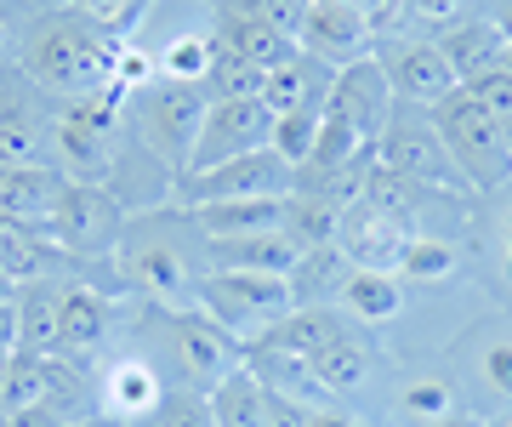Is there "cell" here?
<instances>
[{
  "mask_svg": "<svg viewBox=\"0 0 512 427\" xmlns=\"http://www.w3.org/2000/svg\"><path fill=\"white\" fill-rule=\"evenodd\" d=\"M114 63H120V40H109L103 29L80 18V12H52V18L35 29V40L23 46V75L29 86L52 97H97L114 86Z\"/></svg>",
  "mask_w": 512,
  "mask_h": 427,
  "instance_id": "6da1fadb",
  "label": "cell"
},
{
  "mask_svg": "<svg viewBox=\"0 0 512 427\" xmlns=\"http://www.w3.org/2000/svg\"><path fill=\"white\" fill-rule=\"evenodd\" d=\"M427 120L439 131V143L450 149L456 171L467 177V188H507L512 183V137L501 131V120H495L467 86L439 97V103L427 109Z\"/></svg>",
  "mask_w": 512,
  "mask_h": 427,
  "instance_id": "7a4b0ae2",
  "label": "cell"
},
{
  "mask_svg": "<svg viewBox=\"0 0 512 427\" xmlns=\"http://www.w3.org/2000/svg\"><path fill=\"white\" fill-rule=\"evenodd\" d=\"M194 308H205L228 336L251 342V336L274 331L296 302H291V285L274 274H222V268H205L194 279Z\"/></svg>",
  "mask_w": 512,
  "mask_h": 427,
  "instance_id": "3957f363",
  "label": "cell"
},
{
  "mask_svg": "<svg viewBox=\"0 0 512 427\" xmlns=\"http://www.w3.org/2000/svg\"><path fill=\"white\" fill-rule=\"evenodd\" d=\"M205 114H211L205 86H188V80H154V86L143 92V109H137V131H143L148 154L171 160V171L183 177L188 160H194V143H200Z\"/></svg>",
  "mask_w": 512,
  "mask_h": 427,
  "instance_id": "277c9868",
  "label": "cell"
},
{
  "mask_svg": "<svg viewBox=\"0 0 512 427\" xmlns=\"http://www.w3.org/2000/svg\"><path fill=\"white\" fill-rule=\"evenodd\" d=\"M165 348H171V371L194 393H211L222 376H234L245 365V342L222 331L205 308H171L165 314Z\"/></svg>",
  "mask_w": 512,
  "mask_h": 427,
  "instance_id": "5b68a950",
  "label": "cell"
},
{
  "mask_svg": "<svg viewBox=\"0 0 512 427\" xmlns=\"http://www.w3.org/2000/svg\"><path fill=\"white\" fill-rule=\"evenodd\" d=\"M291 183H296V166H285L274 149H256L228 160V166L177 177V200H183V211H200V205H217V200H285Z\"/></svg>",
  "mask_w": 512,
  "mask_h": 427,
  "instance_id": "8992f818",
  "label": "cell"
},
{
  "mask_svg": "<svg viewBox=\"0 0 512 427\" xmlns=\"http://www.w3.org/2000/svg\"><path fill=\"white\" fill-rule=\"evenodd\" d=\"M416 245V228H410V211L382 200H353L342 211V228H336V251L353 262V268H376V274H393L404 262V251Z\"/></svg>",
  "mask_w": 512,
  "mask_h": 427,
  "instance_id": "52a82bcc",
  "label": "cell"
},
{
  "mask_svg": "<svg viewBox=\"0 0 512 427\" xmlns=\"http://www.w3.org/2000/svg\"><path fill=\"white\" fill-rule=\"evenodd\" d=\"M376 166L404 177V183H416V188H467V177L456 171L450 149L439 143L433 120H404V114H393L382 126V137H376Z\"/></svg>",
  "mask_w": 512,
  "mask_h": 427,
  "instance_id": "ba28073f",
  "label": "cell"
},
{
  "mask_svg": "<svg viewBox=\"0 0 512 427\" xmlns=\"http://www.w3.org/2000/svg\"><path fill=\"white\" fill-rule=\"evenodd\" d=\"M46 234H52L69 257L109 251V245H120V234H126L120 200H114L103 183H69L63 200H57V211H52V223H46Z\"/></svg>",
  "mask_w": 512,
  "mask_h": 427,
  "instance_id": "9c48e42d",
  "label": "cell"
},
{
  "mask_svg": "<svg viewBox=\"0 0 512 427\" xmlns=\"http://www.w3.org/2000/svg\"><path fill=\"white\" fill-rule=\"evenodd\" d=\"M268 137H274V109H268L262 97H251V103H211L188 171L228 166V160H239V154L268 149ZM188 171H183V177H188Z\"/></svg>",
  "mask_w": 512,
  "mask_h": 427,
  "instance_id": "30bf717a",
  "label": "cell"
},
{
  "mask_svg": "<svg viewBox=\"0 0 512 427\" xmlns=\"http://www.w3.org/2000/svg\"><path fill=\"white\" fill-rule=\"evenodd\" d=\"M325 114L342 120V126H353L370 149H376L382 126L393 120V80H387L382 57H359V63H348V69H336V86H330Z\"/></svg>",
  "mask_w": 512,
  "mask_h": 427,
  "instance_id": "8fae6325",
  "label": "cell"
},
{
  "mask_svg": "<svg viewBox=\"0 0 512 427\" xmlns=\"http://www.w3.org/2000/svg\"><path fill=\"white\" fill-rule=\"evenodd\" d=\"M308 57L330 63V69H348L359 57H370L376 46V29H370L365 6L359 0H313L308 23H302V40H296Z\"/></svg>",
  "mask_w": 512,
  "mask_h": 427,
  "instance_id": "7c38bea8",
  "label": "cell"
},
{
  "mask_svg": "<svg viewBox=\"0 0 512 427\" xmlns=\"http://www.w3.org/2000/svg\"><path fill=\"white\" fill-rule=\"evenodd\" d=\"M120 274L148 291L154 302H171V308H194V274L177 245L165 240H137V234H120Z\"/></svg>",
  "mask_w": 512,
  "mask_h": 427,
  "instance_id": "4fadbf2b",
  "label": "cell"
},
{
  "mask_svg": "<svg viewBox=\"0 0 512 427\" xmlns=\"http://www.w3.org/2000/svg\"><path fill=\"white\" fill-rule=\"evenodd\" d=\"M382 69H387V80H393V97H399V103H427V109H433L439 97H450L461 86L433 40H399V46H387Z\"/></svg>",
  "mask_w": 512,
  "mask_h": 427,
  "instance_id": "5bb4252c",
  "label": "cell"
},
{
  "mask_svg": "<svg viewBox=\"0 0 512 427\" xmlns=\"http://www.w3.org/2000/svg\"><path fill=\"white\" fill-rule=\"evenodd\" d=\"M330 86H336V69L308 52H296L291 63H279V69L262 75V103L274 114H325Z\"/></svg>",
  "mask_w": 512,
  "mask_h": 427,
  "instance_id": "9a60e30c",
  "label": "cell"
},
{
  "mask_svg": "<svg viewBox=\"0 0 512 427\" xmlns=\"http://www.w3.org/2000/svg\"><path fill=\"white\" fill-rule=\"evenodd\" d=\"M97 399H103V416H114L120 427L126 422L148 427L154 410H160V399H165V382H160V371H154L148 359H120V365H109Z\"/></svg>",
  "mask_w": 512,
  "mask_h": 427,
  "instance_id": "2e32d148",
  "label": "cell"
},
{
  "mask_svg": "<svg viewBox=\"0 0 512 427\" xmlns=\"http://www.w3.org/2000/svg\"><path fill=\"white\" fill-rule=\"evenodd\" d=\"M114 325V302L92 285H63L57 291V353H92Z\"/></svg>",
  "mask_w": 512,
  "mask_h": 427,
  "instance_id": "e0dca14e",
  "label": "cell"
},
{
  "mask_svg": "<svg viewBox=\"0 0 512 427\" xmlns=\"http://www.w3.org/2000/svg\"><path fill=\"white\" fill-rule=\"evenodd\" d=\"M63 188H69V177H57L52 166H6V177H0V211L23 228H46L57 200H63Z\"/></svg>",
  "mask_w": 512,
  "mask_h": 427,
  "instance_id": "ac0fdd59",
  "label": "cell"
},
{
  "mask_svg": "<svg viewBox=\"0 0 512 427\" xmlns=\"http://www.w3.org/2000/svg\"><path fill=\"white\" fill-rule=\"evenodd\" d=\"M433 46L444 52V63H450V75H456L461 86H473L478 75L501 69V57H507V40H501V29H495L490 18H461L456 29L433 35Z\"/></svg>",
  "mask_w": 512,
  "mask_h": 427,
  "instance_id": "d6986e66",
  "label": "cell"
},
{
  "mask_svg": "<svg viewBox=\"0 0 512 427\" xmlns=\"http://www.w3.org/2000/svg\"><path fill=\"white\" fill-rule=\"evenodd\" d=\"M285 200H217L188 217L205 240H251V234H285Z\"/></svg>",
  "mask_w": 512,
  "mask_h": 427,
  "instance_id": "ffe728a7",
  "label": "cell"
},
{
  "mask_svg": "<svg viewBox=\"0 0 512 427\" xmlns=\"http://www.w3.org/2000/svg\"><path fill=\"white\" fill-rule=\"evenodd\" d=\"M296 251L285 234H251V240H205V268L222 274H274L285 279L296 268Z\"/></svg>",
  "mask_w": 512,
  "mask_h": 427,
  "instance_id": "44dd1931",
  "label": "cell"
},
{
  "mask_svg": "<svg viewBox=\"0 0 512 427\" xmlns=\"http://www.w3.org/2000/svg\"><path fill=\"white\" fill-rule=\"evenodd\" d=\"M217 52H228V57H239V63H251V69H279V63H291L302 46H296L291 35H279V29H268V23H256V18H234V12H222V23H217Z\"/></svg>",
  "mask_w": 512,
  "mask_h": 427,
  "instance_id": "7402d4cb",
  "label": "cell"
},
{
  "mask_svg": "<svg viewBox=\"0 0 512 427\" xmlns=\"http://www.w3.org/2000/svg\"><path fill=\"white\" fill-rule=\"evenodd\" d=\"M348 274H353V262L342 257L336 245H313V251H302V257H296V268L285 274V285H291L296 308H325L330 297L342 302Z\"/></svg>",
  "mask_w": 512,
  "mask_h": 427,
  "instance_id": "603a6c76",
  "label": "cell"
},
{
  "mask_svg": "<svg viewBox=\"0 0 512 427\" xmlns=\"http://www.w3.org/2000/svg\"><path fill=\"white\" fill-rule=\"evenodd\" d=\"M348 331V319L336 314V308H291V314L279 319L274 331L256 336V348H274V353H291V359H313V353L325 348L330 336Z\"/></svg>",
  "mask_w": 512,
  "mask_h": 427,
  "instance_id": "cb8c5ba5",
  "label": "cell"
},
{
  "mask_svg": "<svg viewBox=\"0 0 512 427\" xmlns=\"http://www.w3.org/2000/svg\"><path fill=\"white\" fill-rule=\"evenodd\" d=\"M211 416L217 427H268V382H256V371L239 365L211 388Z\"/></svg>",
  "mask_w": 512,
  "mask_h": 427,
  "instance_id": "d4e9b609",
  "label": "cell"
},
{
  "mask_svg": "<svg viewBox=\"0 0 512 427\" xmlns=\"http://www.w3.org/2000/svg\"><path fill=\"white\" fill-rule=\"evenodd\" d=\"M308 371H313V382L325 393H353V388H365V376H370V353H365V342L353 331H342V336H330L325 348L308 359Z\"/></svg>",
  "mask_w": 512,
  "mask_h": 427,
  "instance_id": "484cf974",
  "label": "cell"
},
{
  "mask_svg": "<svg viewBox=\"0 0 512 427\" xmlns=\"http://www.w3.org/2000/svg\"><path fill=\"white\" fill-rule=\"evenodd\" d=\"M57 291L63 285H18V353H57Z\"/></svg>",
  "mask_w": 512,
  "mask_h": 427,
  "instance_id": "4316f807",
  "label": "cell"
},
{
  "mask_svg": "<svg viewBox=\"0 0 512 427\" xmlns=\"http://www.w3.org/2000/svg\"><path fill=\"white\" fill-rule=\"evenodd\" d=\"M399 302H404V291H399V279H393V274H376V268H353V274H348L342 308H348V314H359L365 325L393 319V314H399Z\"/></svg>",
  "mask_w": 512,
  "mask_h": 427,
  "instance_id": "83f0119b",
  "label": "cell"
},
{
  "mask_svg": "<svg viewBox=\"0 0 512 427\" xmlns=\"http://www.w3.org/2000/svg\"><path fill=\"white\" fill-rule=\"evenodd\" d=\"M46 359L35 353H12V365H6V382H0V410L12 416V410H29V405H46Z\"/></svg>",
  "mask_w": 512,
  "mask_h": 427,
  "instance_id": "f1b7e54d",
  "label": "cell"
},
{
  "mask_svg": "<svg viewBox=\"0 0 512 427\" xmlns=\"http://www.w3.org/2000/svg\"><path fill=\"white\" fill-rule=\"evenodd\" d=\"M200 86H205L211 103H251V97H262V69H251V63L217 52L211 57V75H205Z\"/></svg>",
  "mask_w": 512,
  "mask_h": 427,
  "instance_id": "f546056e",
  "label": "cell"
},
{
  "mask_svg": "<svg viewBox=\"0 0 512 427\" xmlns=\"http://www.w3.org/2000/svg\"><path fill=\"white\" fill-rule=\"evenodd\" d=\"M217 12H234V18H256L279 29V35L302 40V23H308L313 0H217Z\"/></svg>",
  "mask_w": 512,
  "mask_h": 427,
  "instance_id": "4dcf8cb0",
  "label": "cell"
},
{
  "mask_svg": "<svg viewBox=\"0 0 512 427\" xmlns=\"http://www.w3.org/2000/svg\"><path fill=\"white\" fill-rule=\"evenodd\" d=\"M148 6L154 0H69V12H80V18L92 23V29H103L109 40H126L148 18Z\"/></svg>",
  "mask_w": 512,
  "mask_h": 427,
  "instance_id": "1f68e13d",
  "label": "cell"
},
{
  "mask_svg": "<svg viewBox=\"0 0 512 427\" xmlns=\"http://www.w3.org/2000/svg\"><path fill=\"white\" fill-rule=\"evenodd\" d=\"M211 57H217V40L177 35V40L160 52V69H165V80H188V86H200V80L211 75Z\"/></svg>",
  "mask_w": 512,
  "mask_h": 427,
  "instance_id": "d6a6232c",
  "label": "cell"
},
{
  "mask_svg": "<svg viewBox=\"0 0 512 427\" xmlns=\"http://www.w3.org/2000/svg\"><path fill=\"white\" fill-rule=\"evenodd\" d=\"M325 126V114H274V137H268V149L285 160V166H302L313 154V137Z\"/></svg>",
  "mask_w": 512,
  "mask_h": 427,
  "instance_id": "836d02e7",
  "label": "cell"
},
{
  "mask_svg": "<svg viewBox=\"0 0 512 427\" xmlns=\"http://www.w3.org/2000/svg\"><path fill=\"white\" fill-rule=\"evenodd\" d=\"M148 427H217L211 416V393H194V388H171L154 410V422Z\"/></svg>",
  "mask_w": 512,
  "mask_h": 427,
  "instance_id": "e575fe53",
  "label": "cell"
},
{
  "mask_svg": "<svg viewBox=\"0 0 512 427\" xmlns=\"http://www.w3.org/2000/svg\"><path fill=\"white\" fill-rule=\"evenodd\" d=\"M456 268V251L444 240H416L410 251H404V262H399V274L404 279H444Z\"/></svg>",
  "mask_w": 512,
  "mask_h": 427,
  "instance_id": "d590c367",
  "label": "cell"
},
{
  "mask_svg": "<svg viewBox=\"0 0 512 427\" xmlns=\"http://www.w3.org/2000/svg\"><path fill=\"white\" fill-rule=\"evenodd\" d=\"M478 0H404V12H410V23H427L433 35H444V29H456L461 18H473ZM427 35V40H433Z\"/></svg>",
  "mask_w": 512,
  "mask_h": 427,
  "instance_id": "8d00e7d4",
  "label": "cell"
},
{
  "mask_svg": "<svg viewBox=\"0 0 512 427\" xmlns=\"http://www.w3.org/2000/svg\"><path fill=\"white\" fill-rule=\"evenodd\" d=\"M467 92H473L478 103H484V109L501 120V131L512 137V75H507V69H490V75H478Z\"/></svg>",
  "mask_w": 512,
  "mask_h": 427,
  "instance_id": "74e56055",
  "label": "cell"
},
{
  "mask_svg": "<svg viewBox=\"0 0 512 427\" xmlns=\"http://www.w3.org/2000/svg\"><path fill=\"white\" fill-rule=\"evenodd\" d=\"M6 427H69V416H63L57 405H29V410H12Z\"/></svg>",
  "mask_w": 512,
  "mask_h": 427,
  "instance_id": "f35d334b",
  "label": "cell"
},
{
  "mask_svg": "<svg viewBox=\"0 0 512 427\" xmlns=\"http://www.w3.org/2000/svg\"><path fill=\"white\" fill-rule=\"evenodd\" d=\"M404 405H410V410H421V416H433V422H439L450 399H444V388H410V393H404Z\"/></svg>",
  "mask_w": 512,
  "mask_h": 427,
  "instance_id": "ab89813d",
  "label": "cell"
},
{
  "mask_svg": "<svg viewBox=\"0 0 512 427\" xmlns=\"http://www.w3.org/2000/svg\"><path fill=\"white\" fill-rule=\"evenodd\" d=\"M484 371L495 376V388L501 393H512V348H490L484 353Z\"/></svg>",
  "mask_w": 512,
  "mask_h": 427,
  "instance_id": "60d3db41",
  "label": "cell"
},
{
  "mask_svg": "<svg viewBox=\"0 0 512 427\" xmlns=\"http://www.w3.org/2000/svg\"><path fill=\"white\" fill-rule=\"evenodd\" d=\"M0 348H6V353H18V297H12V302H0Z\"/></svg>",
  "mask_w": 512,
  "mask_h": 427,
  "instance_id": "b9f144b4",
  "label": "cell"
},
{
  "mask_svg": "<svg viewBox=\"0 0 512 427\" xmlns=\"http://www.w3.org/2000/svg\"><path fill=\"white\" fill-rule=\"evenodd\" d=\"M490 23L501 29V40L512 46V0H490Z\"/></svg>",
  "mask_w": 512,
  "mask_h": 427,
  "instance_id": "7bdbcfd3",
  "label": "cell"
},
{
  "mask_svg": "<svg viewBox=\"0 0 512 427\" xmlns=\"http://www.w3.org/2000/svg\"><path fill=\"white\" fill-rule=\"evenodd\" d=\"M308 427H359V422H353V416H342V410H313Z\"/></svg>",
  "mask_w": 512,
  "mask_h": 427,
  "instance_id": "ee69618b",
  "label": "cell"
},
{
  "mask_svg": "<svg viewBox=\"0 0 512 427\" xmlns=\"http://www.w3.org/2000/svg\"><path fill=\"white\" fill-rule=\"evenodd\" d=\"M69 427H120V422H114V416H103V410H97V416H80V422H69Z\"/></svg>",
  "mask_w": 512,
  "mask_h": 427,
  "instance_id": "f6af8a7d",
  "label": "cell"
},
{
  "mask_svg": "<svg viewBox=\"0 0 512 427\" xmlns=\"http://www.w3.org/2000/svg\"><path fill=\"white\" fill-rule=\"evenodd\" d=\"M12 297H18V279H12L6 268H0V302H12Z\"/></svg>",
  "mask_w": 512,
  "mask_h": 427,
  "instance_id": "bcb514c9",
  "label": "cell"
},
{
  "mask_svg": "<svg viewBox=\"0 0 512 427\" xmlns=\"http://www.w3.org/2000/svg\"><path fill=\"white\" fill-rule=\"evenodd\" d=\"M6 365H12V353L0 348V382H6Z\"/></svg>",
  "mask_w": 512,
  "mask_h": 427,
  "instance_id": "7dc6e473",
  "label": "cell"
},
{
  "mask_svg": "<svg viewBox=\"0 0 512 427\" xmlns=\"http://www.w3.org/2000/svg\"><path fill=\"white\" fill-rule=\"evenodd\" d=\"M6 40H12V35H6V12H0V52H6Z\"/></svg>",
  "mask_w": 512,
  "mask_h": 427,
  "instance_id": "c3c4849f",
  "label": "cell"
},
{
  "mask_svg": "<svg viewBox=\"0 0 512 427\" xmlns=\"http://www.w3.org/2000/svg\"><path fill=\"white\" fill-rule=\"evenodd\" d=\"M501 69H507V75H512V46H507V57H501Z\"/></svg>",
  "mask_w": 512,
  "mask_h": 427,
  "instance_id": "681fc988",
  "label": "cell"
},
{
  "mask_svg": "<svg viewBox=\"0 0 512 427\" xmlns=\"http://www.w3.org/2000/svg\"><path fill=\"white\" fill-rule=\"evenodd\" d=\"M427 427H467V422H427Z\"/></svg>",
  "mask_w": 512,
  "mask_h": 427,
  "instance_id": "f907efd6",
  "label": "cell"
},
{
  "mask_svg": "<svg viewBox=\"0 0 512 427\" xmlns=\"http://www.w3.org/2000/svg\"><path fill=\"white\" fill-rule=\"evenodd\" d=\"M507 274H512V234H507Z\"/></svg>",
  "mask_w": 512,
  "mask_h": 427,
  "instance_id": "816d5d0a",
  "label": "cell"
},
{
  "mask_svg": "<svg viewBox=\"0 0 512 427\" xmlns=\"http://www.w3.org/2000/svg\"><path fill=\"white\" fill-rule=\"evenodd\" d=\"M501 427H512V422H501Z\"/></svg>",
  "mask_w": 512,
  "mask_h": 427,
  "instance_id": "f5cc1de1",
  "label": "cell"
}]
</instances>
